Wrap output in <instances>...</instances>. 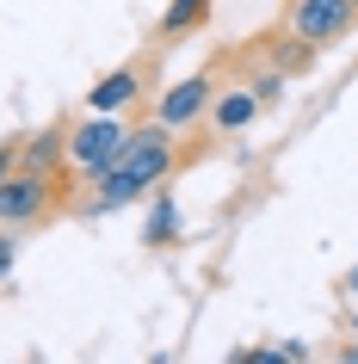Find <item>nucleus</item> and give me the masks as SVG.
<instances>
[{
    "label": "nucleus",
    "mask_w": 358,
    "mask_h": 364,
    "mask_svg": "<svg viewBox=\"0 0 358 364\" xmlns=\"http://www.w3.org/2000/svg\"><path fill=\"white\" fill-rule=\"evenodd\" d=\"M19 167H31V173L68 167V124H43L38 136H25L19 142Z\"/></svg>",
    "instance_id": "nucleus-8"
},
{
    "label": "nucleus",
    "mask_w": 358,
    "mask_h": 364,
    "mask_svg": "<svg viewBox=\"0 0 358 364\" xmlns=\"http://www.w3.org/2000/svg\"><path fill=\"white\" fill-rule=\"evenodd\" d=\"M124 117L117 112H87L68 124V167L75 179H99V173L117 167V154H124Z\"/></svg>",
    "instance_id": "nucleus-1"
},
{
    "label": "nucleus",
    "mask_w": 358,
    "mask_h": 364,
    "mask_svg": "<svg viewBox=\"0 0 358 364\" xmlns=\"http://www.w3.org/2000/svg\"><path fill=\"white\" fill-rule=\"evenodd\" d=\"M272 68H278L284 80H290V75H309V68H315V43H302V38H290V31H284V38H278V56H272Z\"/></svg>",
    "instance_id": "nucleus-11"
},
{
    "label": "nucleus",
    "mask_w": 358,
    "mask_h": 364,
    "mask_svg": "<svg viewBox=\"0 0 358 364\" xmlns=\"http://www.w3.org/2000/svg\"><path fill=\"white\" fill-rule=\"evenodd\" d=\"M210 6H216V0H167V6H161V25H154V38H161V43L191 38V31L210 19Z\"/></svg>",
    "instance_id": "nucleus-9"
},
{
    "label": "nucleus",
    "mask_w": 358,
    "mask_h": 364,
    "mask_svg": "<svg viewBox=\"0 0 358 364\" xmlns=\"http://www.w3.org/2000/svg\"><path fill=\"white\" fill-rule=\"evenodd\" d=\"M56 204V186H50V173H31V167H13L0 179V223L6 229H31L43 223Z\"/></svg>",
    "instance_id": "nucleus-4"
},
{
    "label": "nucleus",
    "mask_w": 358,
    "mask_h": 364,
    "mask_svg": "<svg viewBox=\"0 0 358 364\" xmlns=\"http://www.w3.org/2000/svg\"><path fill=\"white\" fill-rule=\"evenodd\" d=\"M352 25H358V6H352V0H284V31L302 38V43H315V50L339 43Z\"/></svg>",
    "instance_id": "nucleus-3"
},
{
    "label": "nucleus",
    "mask_w": 358,
    "mask_h": 364,
    "mask_svg": "<svg viewBox=\"0 0 358 364\" xmlns=\"http://www.w3.org/2000/svg\"><path fill=\"white\" fill-rule=\"evenodd\" d=\"M352 6H358V0H352Z\"/></svg>",
    "instance_id": "nucleus-15"
},
{
    "label": "nucleus",
    "mask_w": 358,
    "mask_h": 364,
    "mask_svg": "<svg viewBox=\"0 0 358 364\" xmlns=\"http://www.w3.org/2000/svg\"><path fill=\"white\" fill-rule=\"evenodd\" d=\"M142 241L149 247H173L179 241V204H173L167 186H154V198H149V229H142Z\"/></svg>",
    "instance_id": "nucleus-10"
},
{
    "label": "nucleus",
    "mask_w": 358,
    "mask_h": 364,
    "mask_svg": "<svg viewBox=\"0 0 358 364\" xmlns=\"http://www.w3.org/2000/svg\"><path fill=\"white\" fill-rule=\"evenodd\" d=\"M260 112H265V105L253 99V87H228V93L210 99V112H204V117H210V130H216V136H241Z\"/></svg>",
    "instance_id": "nucleus-7"
},
{
    "label": "nucleus",
    "mask_w": 358,
    "mask_h": 364,
    "mask_svg": "<svg viewBox=\"0 0 358 364\" xmlns=\"http://www.w3.org/2000/svg\"><path fill=\"white\" fill-rule=\"evenodd\" d=\"M210 99H216V80H210V75H186V80H173L167 93L154 99V124H167V130L179 136V130H191V124L210 112Z\"/></svg>",
    "instance_id": "nucleus-5"
},
{
    "label": "nucleus",
    "mask_w": 358,
    "mask_h": 364,
    "mask_svg": "<svg viewBox=\"0 0 358 364\" xmlns=\"http://www.w3.org/2000/svg\"><path fill=\"white\" fill-rule=\"evenodd\" d=\"M186 154H179V142H173L167 124H142V130L124 136V154H117V173L130 179V186H142V192H154V186H167L173 167H179Z\"/></svg>",
    "instance_id": "nucleus-2"
},
{
    "label": "nucleus",
    "mask_w": 358,
    "mask_h": 364,
    "mask_svg": "<svg viewBox=\"0 0 358 364\" xmlns=\"http://www.w3.org/2000/svg\"><path fill=\"white\" fill-rule=\"evenodd\" d=\"M13 167H19V142H0V179H6Z\"/></svg>",
    "instance_id": "nucleus-13"
},
{
    "label": "nucleus",
    "mask_w": 358,
    "mask_h": 364,
    "mask_svg": "<svg viewBox=\"0 0 358 364\" xmlns=\"http://www.w3.org/2000/svg\"><path fill=\"white\" fill-rule=\"evenodd\" d=\"M339 358H346V364H358V340H346V346H339Z\"/></svg>",
    "instance_id": "nucleus-14"
},
{
    "label": "nucleus",
    "mask_w": 358,
    "mask_h": 364,
    "mask_svg": "<svg viewBox=\"0 0 358 364\" xmlns=\"http://www.w3.org/2000/svg\"><path fill=\"white\" fill-rule=\"evenodd\" d=\"M142 87H149L142 62H124V68H112L105 80H93V93H87V112H124V105H136V99H142Z\"/></svg>",
    "instance_id": "nucleus-6"
},
{
    "label": "nucleus",
    "mask_w": 358,
    "mask_h": 364,
    "mask_svg": "<svg viewBox=\"0 0 358 364\" xmlns=\"http://www.w3.org/2000/svg\"><path fill=\"white\" fill-rule=\"evenodd\" d=\"M13 259H19V241H13V229L0 223V284L13 278Z\"/></svg>",
    "instance_id": "nucleus-12"
}]
</instances>
